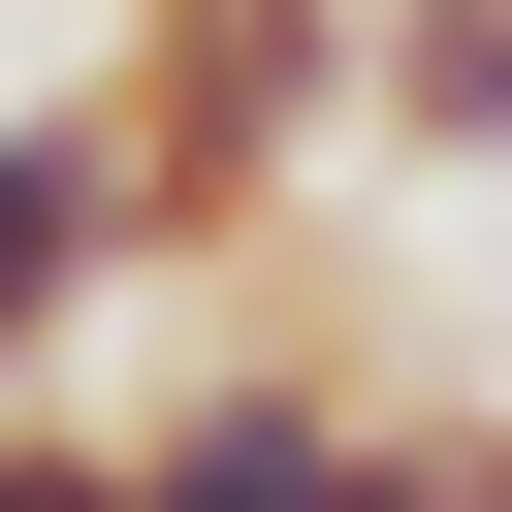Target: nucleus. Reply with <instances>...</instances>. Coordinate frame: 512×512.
I'll use <instances>...</instances> for the list:
<instances>
[{"label": "nucleus", "instance_id": "20e7f679", "mask_svg": "<svg viewBox=\"0 0 512 512\" xmlns=\"http://www.w3.org/2000/svg\"><path fill=\"white\" fill-rule=\"evenodd\" d=\"M352 128H384L416 192H512V0H384V64H352Z\"/></svg>", "mask_w": 512, "mask_h": 512}, {"label": "nucleus", "instance_id": "f03ea898", "mask_svg": "<svg viewBox=\"0 0 512 512\" xmlns=\"http://www.w3.org/2000/svg\"><path fill=\"white\" fill-rule=\"evenodd\" d=\"M352 416H384V384L256 320L224 384H160V416H128V512H352Z\"/></svg>", "mask_w": 512, "mask_h": 512}, {"label": "nucleus", "instance_id": "423d86ee", "mask_svg": "<svg viewBox=\"0 0 512 512\" xmlns=\"http://www.w3.org/2000/svg\"><path fill=\"white\" fill-rule=\"evenodd\" d=\"M0 512H128V416H64V384H32V416H0Z\"/></svg>", "mask_w": 512, "mask_h": 512}, {"label": "nucleus", "instance_id": "f257e3e1", "mask_svg": "<svg viewBox=\"0 0 512 512\" xmlns=\"http://www.w3.org/2000/svg\"><path fill=\"white\" fill-rule=\"evenodd\" d=\"M352 64H384V0H128V288H224L256 224H288V160L352 128Z\"/></svg>", "mask_w": 512, "mask_h": 512}, {"label": "nucleus", "instance_id": "7ed1b4c3", "mask_svg": "<svg viewBox=\"0 0 512 512\" xmlns=\"http://www.w3.org/2000/svg\"><path fill=\"white\" fill-rule=\"evenodd\" d=\"M96 288H128V96H0V416L64 384Z\"/></svg>", "mask_w": 512, "mask_h": 512}, {"label": "nucleus", "instance_id": "39448f33", "mask_svg": "<svg viewBox=\"0 0 512 512\" xmlns=\"http://www.w3.org/2000/svg\"><path fill=\"white\" fill-rule=\"evenodd\" d=\"M352 512H512V416H448V384H384V416H352Z\"/></svg>", "mask_w": 512, "mask_h": 512}]
</instances>
